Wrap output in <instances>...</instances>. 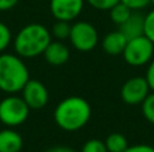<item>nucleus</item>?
Masks as SVG:
<instances>
[{
  "label": "nucleus",
  "instance_id": "obj_21",
  "mask_svg": "<svg viewBox=\"0 0 154 152\" xmlns=\"http://www.w3.org/2000/svg\"><path fill=\"white\" fill-rule=\"evenodd\" d=\"M88 4L99 11H109L120 0H87Z\"/></svg>",
  "mask_w": 154,
  "mask_h": 152
},
{
  "label": "nucleus",
  "instance_id": "obj_20",
  "mask_svg": "<svg viewBox=\"0 0 154 152\" xmlns=\"http://www.w3.org/2000/svg\"><path fill=\"white\" fill-rule=\"evenodd\" d=\"M143 35L154 43V8L145 15V30Z\"/></svg>",
  "mask_w": 154,
  "mask_h": 152
},
{
  "label": "nucleus",
  "instance_id": "obj_6",
  "mask_svg": "<svg viewBox=\"0 0 154 152\" xmlns=\"http://www.w3.org/2000/svg\"><path fill=\"white\" fill-rule=\"evenodd\" d=\"M70 45L79 51H92L99 43V32L92 23L79 20L72 24L69 35Z\"/></svg>",
  "mask_w": 154,
  "mask_h": 152
},
{
  "label": "nucleus",
  "instance_id": "obj_8",
  "mask_svg": "<svg viewBox=\"0 0 154 152\" xmlns=\"http://www.w3.org/2000/svg\"><path fill=\"white\" fill-rule=\"evenodd\" d=\"M22 98L24 100L30 109L39 110L49 102V90L41 81L30 78L24 88L22 89Z\"/></svg>",
  "mask_w": 154,
  "mask_h": 152
},
{
  "label": "nucleus",
  "instance_id": "obj_27",
  "mask_svg": "<svg viewBox=\"0 0 154 152\" xmlns=\"http://www.w3.org/2000/svg\"><path fill=\"white\" fill-rule=\"evenodd\" d=\"M152 4H153V7H154V0H152Z\"/></svg>",
  "mask_w": 154,
  "mask_h": 152
},
{
  "label": "nucleus",
  "instance_id": "obj_13",
  "mask_svg": "<svg viewBox=\"0 0 154 152\" xmlns=\"http://www.w3.org/2000/svg\"><path fill=\"white\" fill-rule=\"evenodd\" d=\"M23 148V137L12 128L0 131V152H20Z\"/></svg>",
  "mask_w": 154,
  "mask_h": 152
},
{
  "label": "nucleus",
  "instance_id": "obj_17",
  "mask_svg": "<svg viewBox=\"0 0 154 152\" xmlns=\"http://www.w3.org/2000/svg\"><path fill=\"white\" fill-rule=\"evenodd\" d=\"M142 115L146 118L147 123L154 125V92L149 93V96L142 102Z\"/></svg>",
  "mask_w": 154,
  "mask_h": 152
},
{
  "label": "nucleus",
  "instance_id": "obj_18",
  "mask_svg": "<svg viewBox=\"0 0 154 152\" xmlns=\"http://www.w3.org/2000/svg\"><path fill=\"white\" fill-rule=\"evenodd\" d=\"M11 42H12V34H11L10 27L5 23L0 22V54L7 50Z\"/></svg>",
  "mask_w": 154,
  "mask_h": 152
},
{
  "label": "nucleus",
  "instance_id": "obj_9",
  "mask_svg": "<svg viewBox=\"0 0 154 152\" xmlns=\"http://www.w3.org/2000/svg\"><path fill=\"white\" fill-rule=\"evenodd\" d=\"M49 8L56 20L73 22L84 10V0H50Z\"/></svg>",
  "mask_w": 154,
  "mask_h": 152
},
{
  "label": "nucleus",
  "instance_id": "obj_3",
  "mask_svg": "<svg viewBox=\"0 0 154 152\" xmlns=\"http://www.w3.org/2000/svg\"><path fill=\"white\" fill-rule=\"evenodd\" d=\"M29 80L30 72L23 58L10 53L0 54V90L7 94L19 93Z\"/></svg>",
  "mask_w": 154,
  "mask_h": 152
},
{
  "label": "nucleus",
  "instance_id": "obj_5",
  "mask_svg": "<svg viewBox=\"0 0 154 152\" xmlns=\"http://www.w3.org/2000/svg\"><path fill=\"white\" fill-rule=\"evenodd\" d=\"M122 55L130 66L139 67L149 65L154 58V43L145 35L128 39Z\"/></svg>",
  "mask_w": 154,
  "mask_h": 152
},
{
  "label": "nucleus",
  "instance_id": "obj_15",
  "mask_svg": "<svg viewBox=\"0 0 154 152\" xmlns=\"http://www.w3.org/2000/svg\"><path fill=\"white\" fill-rule=\"evenodd\" d=\"M108 12H109V19L119 27V26H122V24L128 19V16L133 13V10L128 8L125 3L119 1L118 4H115Z\"/></svg>",
  "mask_w": 154,
  "mask_h": 152
},
{
  "label": "nucleus",
  "instance_id": "obj_4",
  "mask_svg": "<svg viewBox=\"0 0 154 152\" xmlns=\"http://www.w3.org/2000/svg\"><path fill=\"white\" fill-rule=\"evenodd\" d=\"M30 108L22 97L8 94L0 101V123L8 128H15L26 123Z\"/></svg>",
  "mask_w": 154,
  "mask_h": 152
},
{
  "label": "nucleus",
  "instance_id": "obj_2",
  "mask_svg": "<svg viewBox=\"0 0 154 152\" xmlns=\"http://www.w3.org/2000/svg\"><path fill=\"white\" fill-rule=\"evenodd\" d=\"M50 30L41 23H29L23 26L12 40L15 54L23 59L37 58L51 42Z\"/></svg>",
  "mask_w": 154,
  "mask_h": 152
},
{
  "label": "nucleus",
  "instance_id": "obj_22",
  "mask_svg": "<svg viewBox=\"0 0 154 152\" xmlns=\"http://www.w3.org/2000/svg\"><path fill=\"white\" fill-rule=\"evenodd\" d=\"M133 11H141L152 4V0H120Z\"/></svg>",
  "mask_w": 154,
  "mask_h": 152
},
{
  "label": "nucleus",
  "instance_id": "obj_1",
  "mask_svg": "<svg viewBox=\"0 0 154 152\" xmlns=\"http://www.w3.org/2000/svg\"><path fill=\"white\" fill-rule=\"evenodd\" d=\"M89 102L80 96H70L58 102L53 113L54 123L65 132H77L91 120Z\"/></svg>",
  "mask_w": 154,
  "mask_h": 152
},
{
  "label": "nucleus",
  "instance_id": "obj_19",
  "mask_svg": "<svg viewBox=\"0 0 154 152\" xmlns=\"http://www.w3.org/2000/svg\"><path fill=\"white\" fill-rule=\"evenodd\" d=\"M81 152H108L106 148L103 140L99 139H89L82 144Z\"/></svg>",
  "mask_w": 154,
  "mask_h": 152
},
{
  "label": "nucleus",
  "instance_id": "obj_24",
  "mask_svg": "<svg viewBox=\"0 0 154 152\" xmlns=\"http://www.w3.org/2000/svg\"><path fill=\"white\" fill-rule=\"evenodd\" d=\"M125 152H154V147L149 144H134L131 147L128 145Z\"/></svg>",
  "mask_w": 154,
  "mask_h": 152
},
{
  "label": "nucleus",
  "instance_id": "obj_16",
  "mask_svg": "<svg viewBox=\"0 0 154 152\" xmlns=\"http://www.w3.org/2000/svg\"><path fill=\"white\" fill-rule=\"evenodd\" d=\"M70 28H72V24H70V22L56 20V23L53 24V27H51V30H50L51 38H54V39H57V40L69 39Z\"/></svg>",
  "mask_w": 154,
  "mask_h": 152
},
{
  "label": "nucleus",
  "instance_id": "obj_14",
  "mask_svg": "<svg viewBox=\"0 0 154 152\" xmlns=\"http://www.w3.org/2000/svg\"><path fill=\"white\" fill-rule=\"evenodd\" d=\"M104 144H106V148L108 152H125L128 147V142L126 136L119 132L109 133L104 140Z\"/></svg>",
  "mask_w": 154,
  "mask_h": 152
},
{
  "label": "nucleus",
  "instance_id": "obj_25",
  "mask_svg": "<svg viewBox=\"0 0 154 152\" xmlns=\"http://www.w3.org/2000/svg\"><path fill=\"white\" fill-rule=\"evenodd\" d=\"M19 3V0H0V11H10Z\"/></svg>",
  "mask_w": 154,
  "mask_h": 152
},
{
  "label": "nucleus",
  "instance_id": "obj_12",
  "mask_svg": "<svg viewBox=\"0 0 154 152\" xmlns=\"http://www.w3.org/2000/svg\"><path fill=\"white\" fill-rule=\"evenodd\" d=\"M119 30L127 39H133V38L143 35L145 15H142L139 11H133V13L128 16L127 20L122 26H119Z\"/></svg>",
  "mask_w": 154,
  "mask_h": 152
},
{
  "label": "nucleus",
  "instance_id": "obj_7",
  "mask_svg": "<svg viewBox=\"0 0 154 152\" xmlns=\"http://www.w3.org/2000/svg\"><path fill=\"white\" fill-rule=\"evenodd\" d=\"M150 92L152 90L146 78L137 75L128 78L123 83V86L120 88V97L128 105H141Z\"/></svg>",
  "mask_w": 154,
  "mask_h": 152
},
{
  "label": "nucleus",
  "instance_id": "obj_26",
  "mask_svg": "<svg viewBox=\"0 0 154 152\" xmlns=\"http://www.w3.org/2000/svg\"><path fill=\"white\" fill-rule=\"evenodd\" d=\"M45 152H76V151L70 147H66V145H56V147L46 150Z\"/></svg>",
  "mask_w": 154,
  "mask_h": 152
},
{
  "label": "nucleus",
  "instance_id": "obj_11",
  "mask_svg": "<svg viewBox=\"0 0 154 152\" xmlns=\"http://www.w3.org/2000/svg\"><path fill=\"white\" fill-rule=\"evenodd\" d=\"M127 40L128 39L123 35V32L118 28V30H115V31L108 32V34L103 38V40H101V47H103L106 54L116 57L123 53Z\"/></svg>",
  "mask_w": 154,
  "mask_h": 152
},
{
  "label": "nucleus",
  "instance_id": "obj_10",
  "mask_svg": "<svg viewBox=\"0 0 154 152\" xmlns=\"http://www.w3.org/2000/svg\"><path fill=\"white\" fill-rule=\"evenodd\" d=\"M42 55L45 57L46 62L51 66H62L69 61L70 51L62 40L51 39V42L49 43Z\"/></svg>",
  "mask_w": 154,
  "mask_h": 152
},
{
  "label": "nucleus",
  "instance_id": "obj_23",
  "mask_svg": "<svg viewBox=\"0 0 154 152\" xmlns=\"http://www.w3.org/2000/svg\"><path fill=\"white\" fill-rule=\"evenodd\" d=\"M145 78H146L147 83H149V86H150V90L154 92V58L149 62V65H147Z\"/></svg>",
  "mask_w": 154,
  "mask_h": 152
}]
</instances>
